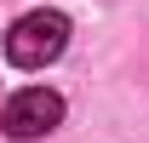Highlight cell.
Returning a JSON list of instances; mask_svg holds the SVG:
<instances>
[{
	"mask_svg": "<svg viewBox=\"0 0 149 143\" xmlns=\"http://www.w3.org/2000/svg\"><path fill=\"white\" fill-rule=\"evenodd\" d=\"M69 46V17L52 12V6H40V12H23L12 29H6V57L17 63V69H46L57 63Z\"/></svg>",
	"mask_w": 149,
	"mask_h": 143,
	"instance_id": "1",
	"label": "cell"
},
{
	"mask_svg": "<svg viewBox=\"0 0 149 143\" xmlns=\"http://www.w3.org/2000/svg\"><path fill=\"white\" fill-rule=\"evenodd\" d=\"M57 120H63V97H57L52 86H23V92H12V97H6V109H0V126H6L17 143L46 137Z\"/></svg>",
	"mask_w": 149,
	"mask_h": 143,
	"instance_id": "2",
	"label": "cell"
}]
</instances>
